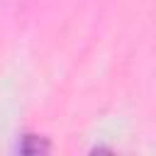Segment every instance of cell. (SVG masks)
Masks as SVG:
<instances>
[{
  "mask_svg": "<svg viewBox=\"0 0 156 156\" xmlns=\"http://www.w3.org/2000/svg\"><path fill=\"white\" fill-rule=\"evenodd\" d=\"M17 151H20V154H27V156L49 154V151H51V144H49V139H46V136L24 134V136H20V141H17Z\"/></svg>",
  "mask_w": 156,
  "mask_h": 156,
  "instance_id": "obj_1",
  "label": "cell"
}]
</instances>
